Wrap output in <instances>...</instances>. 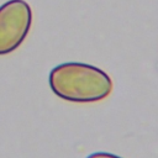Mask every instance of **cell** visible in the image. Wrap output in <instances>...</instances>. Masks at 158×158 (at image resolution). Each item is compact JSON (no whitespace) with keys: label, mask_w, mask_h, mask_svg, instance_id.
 Segmentation results:
<instances>
[{"label":"cell","mask_w":158,"mask_h":158,"mask_svg":"<svg viewBox=\"0 0 158 158\" xmlns=\"http://www.w3.org/2000/svg\"><path fill=\"white\" fill-rule=\"evenodd\" d=\"M32 25V10L25 0H9L0 6V56L17 49Z\"/></svg>","instance_id":"obj_2"},{"label":"cell","mask_w":158,"mask_h":158,"mask_svg":"<svg viewBox=\"0 0 158 158\" xmlns=\"http://www.w3.org/2000/svg\"><path fill=\"white\" fill-rule=\"evenodd\" d=\"M86 158H121V157L112 154V153H107V152H95V153L89 154Z\"/></svg>","instance_id":"obj_3"},{"label":"cell","mask_w":158,"mask_h":158,"mask_svg":"<svg viewBox=\"0 0 158 158\" xmlns=\"http://www.w3.org/2000/svg\"><path fill=\"white\" fill-rule=\"evenodd\" d=\"M48 83L58 98L72 102L100 101L112 91V80L102 69L80 62L56 65Z\"/></svg>","instance_id":"obj_1"}]
</instances>
